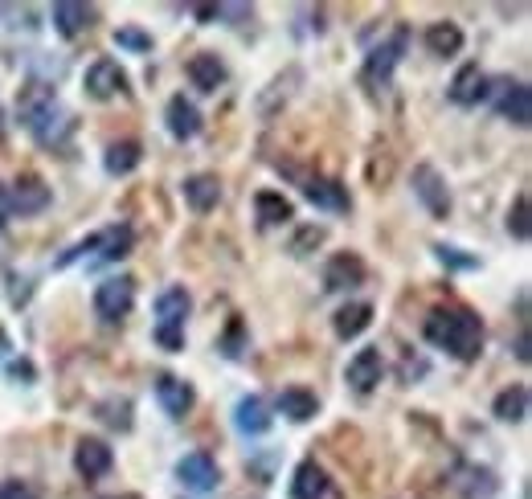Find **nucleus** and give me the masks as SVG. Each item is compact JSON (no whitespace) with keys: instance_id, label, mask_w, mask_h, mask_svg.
Instances as JSON below:
<instances>
[{"instance_id":"f257e3e1","label":"nucleus","mask_w":532,"mask_h":499,"mask_svg":"<svg viewBox=\"0 0 532 499\" xmlns=\"http://www.w3.org/2000/svg\"><path fill=\"white\" fill-rule=\"evenodd\" d=\"M21 123L29 127V135L41 144V148H62L66 144V135L74 131V115L58 103V95L46 86V82H29L21 90Z\"/></svg>"},{"instance_id":"f03ea898","label":"nucleus","mask_w":532,"mask_h":499,"mask_svg":"<svg viewBox=\"0 0 532 499\" xmlns=\"http://www.w3.org/2000/svg\"><path fill=\"white\" fill-rule=\"evenodd\" d=\"M426 340L455 360H475L483 352V324L475 311L463 307H438L426 320Z\"/></svg>"},{"instance_id":"7ed1b4c3","label":"nucleus","mask_w":532,"mask_h":499,"mask_svg":"<svg viewBox=\"0 0 532 499\" xmlns=\"http://www.w3.org/2000/svg\"><path fill=\"white\" fill-rule=\"evenodd\" d=\"M131 246H136V230H131V225H107V230H99V234H91V238H82V242H74L66 254H58L54 266L66 270V266H74L78 258L95 262V266L119 262V258L131 254Z\"/></svg>"},{"instance_id":"20e7f679","label":"nucleus","mask_w":532,"mask_h":499,"mask_svg":"<svg viewBox=\"0 0 532 499\" xmlns=\"http://www.w3.org/2000/svg\"><path fill=\"white\" fill-rule=\"evenodd\" d=\"M193 311V295L185 287H168L156 295V344L164 352L185 348V320Z\"/></svg>"},{"instance_id":"39448f33","label":"nucleus","mask_w":532,"mask_h":499,"mask_svg":"<svg viewBox=\"0 0 532 499\" xmlns=\"http://www.w3.org/2000/svg\"><path fill=\"white\" fill-rule=\"evenodd\" d=\"M131 303H136V279L119 275V279H103L95 287V315H99L103 324H111V328L127 320Z\"/></svg>"},{"instance_id":"423d86ee","label":"nucleus","mask_w":532,"mask_h":499,"mask_svg":"<svg viewBox=\"0 0 532 499\" xmlns=\"http://www.w3.org/2000/svg\"><path fill=\"white\" fill-rule=\"evenodd\" d=\"M410 185H414V197L422 201V209L434 221H447L451 217V189H447V180H442V172L434 164H418L414 176H410Z\"/></svg>"},{"instance_id":"0eeeda50","label":"nucleus","mask_w":532,"mask_h":499,"mask_svg":"<svg viewBox=\"0 0 532 499\" xmlns=\"http://www.w3.org/2000/svg\"><path fill=\"white\" fill-rule=\"evenodd\" d=\"M406 41H410V33L406 29H397L389 41H381V45H373L369 50V58H365V78L373 82V86H389V78H393V66L402 62V50H406Z\"/></svg>"},{"instance_id":"6e6552de","label":"nucleus","mask_w":532,"mask_h":499,"mask_svg":"<svg viewBox=\"0 0 532 499\" xmlns=\"http://www.w3.org/2000/svg\"><path fill=\"white\" fill-rule=\"evenodd\" d=\"M156 401H160V410L168 418H189V410L197 405V389L185 381V377H176V373H160L156 377Z\"/></svg>"},{"instance_id":"1a4fd4ad","label":"nucleus","mask_w":532,"mask_h":499,"mask_svg":"<svg viewBox=\"0 0 532 499\" xmlns=\"http://www.w3.org/2000/svg\"><path fill=\"white\" fill-rule=\"evenodd\" d=\"M176 479H181L189 491H197V495H209L221 483V467H217L213 455H205V450H193V455H185L181 463H176Z\"/></svg>"},{"instance_id":"9d476101","label":"nucleus","mask_w":532,"mask_h":499,"mask_svg":"<svg viewBox=\"0 0 532 499\" xmlns=\"http://www.w3.org/2000/svg\"><path fill=\"white\" fill-rule=\"evenodd\" d=\"M299 189H303L307 201L320 205V209H328V213H348V209H352V197H348V189L340 185V180L299 172Z\"/></svg>"},{"instance_id":"9b49d317","label":"nucleus","mask_w":532,"mask_h":499,"mask_svg":"<svg viewBox=\"0 0 532 499\" xmlns=\"http://www.w3.org/2000/svg\"><path fill=\"white\" fill-rule=\"evenodd\" d=\"M82 86H86V95H91L95 103H107V99H115V95H123V90H127V74L119 70V62L99 58L95 66H86Z\"/></svg>"},{"instance_id":"f8f14e48","label":"nucleus","mask_w":532,"mask_h":499,"mask_svg":"<svg viewBox=\"0 0 532 499\" xmlns=\"http://www.w3.org/2000/svg\"><path fill=\"white\" fill-rule=\"evenodd\" d=\"M5 201H9V217L13 213L33 217V213H41L50 205V185H46V180H37V176H21L5 189Z\"/></svg>"},{"instance_id":"ddd939ff","label":"nucleus","mask_w":532,"mask_h":499,"mask_svg":"<svg viewBox=\"0 0 532 499\" xmlns=\"http://www.w3.org/2000/svg\"><path fill=\"white\" fill-rule=\"evenodd\" d=\"M381 377H385V360H381L377 348H361L344 369V381H348L352 393H373L381 385Z\"/></svg>"},{"instance_id":"4468645a","label":"nucleus","mask_w":532,"mask_h":499,"mask_svg":"<svg viewBox=\"0 0 532 499\" xmlns=\"http://www.w3.org/2000/svg\"><path fill=\"white\" fill-rule=\"evenodd\" d=\"M271 426H275V414L258 393H250L234 405V430L242 438H262V434H271Z\"/></svg>"},{"instance_id":"2eb2a0df","label":"nucleus","mask_w":532,"mask_h":499,"mask_svg":"<svg viewBox=\"0 0 532 499\" xmlns=\"http://www.w3.org/2000/svg\"><path fill=\"white\" fill-rule=\"evenodd\" d=\"M111 467H115V450L103 438H82L74 446V471L82 479H103Z\"/></svg>"},{"instance_id":"dca6fc26","label":"nucleus","mask_w":532,"mask_h":499,"mask_svg":"<svg viewBox=\"0 0 532 499\" xmlns=\"http://www.w3.org/2000/svg\"><path fill=\"white\" fill-rule=\"evenodd\" d=\"M164 123H168V135L172 140H193V135L201 131V111L185 99V95H172L168 107H164Z\"/></svg>"},{"instance_id":"f3484780","label":"nucleus","mask_w":532,"mask_h":499,"mask_svg":"<svg viewBox=\"0 0 532 499\" xmlns=\"http://www.w3.org/2000/svg\"><path fill=\"white\" fill-rule=\"evenodd\" d=\"M50 17H54V29L62 33V37H78V33H86L95 25V5H82V0H58V5L50 9Z\"/></svg>"},{"instance_id":"a211bd4d","label":"nucleus","mask_w":532,"mask_h":499,"mask_svg":"<svg viewBox=\"0 0 532 499\" xmlns=\"http://www.w3.org/2000/svg\"><path fill=\"white\" fill-rule=\"evenodd\" d=\"M365 283V262L357 254H336L328 266H324V287L328 291H352V287H361Z\"/></svg>"},{"instance_id":"6ab92c4d","label":"nucleus","mask_w":532,"mask_h":499,"mask_svg":"<svg viewBox=\"0 0 532 499\" xmlns=\"http://www.w3.org/2000/svg\"><path fill=\"white\" fill-rule=\"evenodd\" d=\"M185 74H189V82H193L197 90H205V95L221 90V86H226V78H230L226 62H221L217 54H193L189 66H185Z\"/></svg>"},{"instance_id":"aec40b11","label":"nucleus","mask_w":532,"mask_h":499,"mask_svg":"<svg viewBox=\"0 0 532 499\" xmlns=\"http://www.w3.org/2000/svg\"><path fill=\"white\" fill-rule=\"evenodd\" d=\"M181 193H185V201H189L193 213H209L221 201V180L213 172H197V176H189L185 185H181Z\"/></svg>"},{"instance_id":"412c9836","label":"nucleus","mask_w":532,"mask_h":499,"mask_svg":"<svg viewBox=\"0 0 532 499\" xmlns=\"http://www.w3.org/2000/svg\"><path fill=\"white\" fill-rule=\"evenodd\" d=\"M455 487H459L463 499H492L496 487H500V479H496V471H487V467L463 463L459 475H455Z\"/></svg>"},{"instance_id":"4be33fe9","label":"nucleus","mask_w":532,"mask_h":499,"mask_svg":"<svg viewBox=\"0 0 532 499\" xmlns=\"http://www.w3.org/2000/svg\"><path fill=\"white\" fill-rule=\"evenodd\" d=\"M275 410H279V414H287L291 422H312V418L320 414V401H316V393H312V389L291 385V389H283V393L275 397Z\"/></svg>"},{"instance_id":"5701e85b","label":"nucleus","mask_w":532,"mask_h":499,"mask_svg":"<svg viewBox=\"0 0 532 499\" xmlns=\"http://www.w3.org/2000/svg\"><path fill=\"white\" fill-rule=\"evenodd\" d=\"M504 86V95H500V115L516 127H528L532 119V90L528 82H500Z\"/></svg>"},{"instance_id":"b1692460","label":"nucleus","mask_w":532,"mask_h":499,"mask_svg":"<svg viewBox=\"0 0 532 499\" xmlns=\"http://www.w3.org/2000/svg\"><path fill=\"white\" fill-rule=\"evenodd\" d=\"M479 99H487V74L479 66H463L451 82V103L455 107H475Z\"/></svg>"},{"instance_id":"393cba45","label":"nucleus","mask_w":532,"mask_h":499,"mask_svg":"<svg viewBox=\"0 0 532 499\" xmlns=\"http://www.w3.org/2000/svg\"><path fill=\"white\" fill-rule=\"evenodd\" d=\"M328 495V475L320 463H299L291 475V499H324Z\"/></svg>"},{"instance_id":"a878e982","label":"nucleus","mask_w":532,"mask_h":499,"mask_svg":"<svg viewBox=\"0 0 532 499\" xmlns=\"http://www.w3.org/2000/svg\"><path fill=\"white\" fill-rule=\"evenodd\" d=\"M254 213H258V225L262 230H275V225H287L295 217V205L283 197V193H271V189H262L254 197Z\"/></svg>"},{"instance_id":"bb28decb","label":"nucleus","mask_w":532,"mask_h":499,"mask_svg":"<svg viewBox=\"0 0 532 499\" xmlns=\"http://www.w3.org/2000/svg\"><path fill=\"white\" fill-rule=\"evenodd\" d=\"M369 324H373V303H348V307H340L332 315V332L340 340H357Z\"/></svg>"},{"instance_id":"cd10ccee","label":"nucleus","mask_w":532,"mask_h":499,"mask_svg":"<svg viewBox=\"0 0 532 499\" xmlns=\"http://www.w3.org/2000/svg\"><path fill=\"white\" fill-rule=\"evenodd\" d=\"M426 50L438 54V58L459 54V50H463V29H459L455 21H434V25L426 29Z\"/></svg>"},{"instance_id":"c85d7f7f","label":"nucleus","mask_w":532,"mask_h":499,"mask_svg":"<svg viewBox=\"0 0 532 499\" xmlns=\"http://www.w3.org/2000/svg\"><path fill=\"white\" fill-rule=\"evenodd\" d=\"M140 160H144V148H140L136 140H119V144H111V148L103 152V168H107L111 176H127V172H136V168H140Z\"/></svg>"},{"instance_id":"c756f323","label":"nucleus","mask_w":532,"mask_h":499,"mask_svg":"<svg viewBox=\"0 0 532 499\" xmlns=\"http://www.w3.org/2000/svg\"><path fill=\"white\" fill-rule=\"evenodd\" d=\"M492 414H496L500 422H524V418H528V385H508V389L496 397Z\"/></svg>"},{"instance_id":"7c9ffc66","label":"nucleus","mask_w":532,"mask_h":499,"mask_svg":"<svg viewBox=\"0 0 532 499\" xmlns=\"http://www.w3.org/2000/svg\"><path fill=\"white\" fill-rule=\"evenodd\" d=\"M99 422L111 430H131V401L127 397H111L99 405Z\"/></svg>"},{"instance_id":"2f4dec72","label":"nucleus","mask_w":532,"mask_h":499,"mask_svg":"<svg viewBox=\"0 0 532 499\" xmlns=\"http://www.w3.org/2000/svg\"><path fill=\"white\" fill-rule=\"evenodd\" d=\"M115 45L127 54H152V33H144L136 25H123V29H115Z\"/></svg>"},{"instance_id":"473e14b6","label":"nucleus","mask_w":532,"mask_h":499,"mask_svg":"<svg viewBox=\"0 0 532 499\" xmlns=\"http://www.w3.org/2000/svg\"><path fill=\"white\" fill-rule=\"evenodd\" d=\"M434 258H438L442 266H447V270H475V266H479L475 254H463L459 246H447V242H438V246H434Z\"/></svg>"},{"instance_id":"72a5a7b5","label":"nucleus","mask_w":532,"mask_h":499,"mask_svg":"<svg viewBox=\"0 0 532 499\" xmlns=\"http://www.w3.org/2000/svg\"><path fill=\"white\" fill-rule=\"evenodd\" d=\"M508 234L516 242H528V193H520L512 201V209H508Z\"/></svg>"},{"instance_id":"f704fd0d","label":"nucleus","mask_w":532,"mask_h":499,"mask_svg":"<svg viewBox=\"0 0 532 499\" xmlns=\"http://www.w3.org/2000/svg\"><path fill=\"white\" fill-rule=\"evenodd\" d=\"M0 499H41V495L25 479H5V483H0Z\"/></svg>"},{"instance_id":"c9c22d12","label":"nucleus","mask_w":532,"mask_h":499,"mask_svg":"<svg viewBox=\"0 0 532 499\" xmlns=\"http://www.w3.org/2000/svg\"><path fill=\"white\" fill-rule=\"evenodd\" d=\"M242 332H246V328H242V320H234V324H230V332H226V340H221V352H226L230 360H238V356H242Z\"/></svg>"},{"instance_id":"e433bc0d","label":"nucleus","mask_w":532,"mask_h":499,"mask_svg":"<svg viewBox=\"0 0 532 499\" xmlns=\"http://www.w3.org/2000/svg\"><path fill=\"white\" fill-rule=\"evenodd\" d=\"M324 242V230H320V225H307V230L291 242V254H307V246H320Z\"/></svg>"},{"instance_id":"4c0bfd02","label":"nucleus","mask_w":532,"mask_h":499,"mask_svg":"<svg viewBox=\"0 0 532 499\" xmlns=\"http://www.w3.org/2000/svg\"><path fill=\"white\" fill-rule=\"evenodd\" d=\"M37 377V369L29 365V360H13V365H9V381H21V385H29Z\"/></svg>"},{"instance_id":"58836bf2","label":"nucleus","mask_w":532,"mask_h":499,"mask_svg":"<svg viewBox=\"0 0 532 499\" xmlns=\"http://www.w3.org/2000/svg\"><path fill=\"white\" fill-rule=\"evenodd\" d=\"M193 17L201 25H213V21H221V5H193Z\"/></svg>"},{"instance_id":"ea45409f","label":"nucleus","mask_w":532,"mask_h":499,"mask_svg":"<svg viewBox=\"0 0 532 499\" xmlns=\"http://www.w3.org/2000/svg\"><path fill=\"white\" fill-rule=\"evenodd\" d=\"M516 360L528 365V332H520V340H516Z\"/></svg>"},{"instance_id":"a19ab883","label":"nucleus","mask_w":532,"mask_h":499,"mask_svg":"<svg viewBox=\"0 0 532 499\" xmlns=\"http://www.w3.org/2000/svg\"><path fill=\"white\" fill-rule=\"evenodd\" d=\"M5 221H9V201H5V185H0V230H5Z\"/></svg>"},{"instance_id":"79ce46f5","label":"nucleus","mask_w":532,"mask_h":499,"mask_svg":"<svg viewBox=\"0 0 532 499\" xmlns=\"http://www.w3.org/2000/svg\"><path fill=\"white\" fill-rule=\"evenodd\" d=\"M5 352H9V336H5V332H0V356H5Z\"/></svg>"},{"instance_id":"37998d69","label":"nucleus","mask_w":532,"mask_h":499,"mask_svg":"<svg viewBox=\"0 0 532 499\" xmlns=\"http://www.w3.org/2000/svg\"><path fill=\"white\" fill-rule=\"evenodd\" d=\"M115 499H140V495H115Z\"/></svg>"}]
</instances>
